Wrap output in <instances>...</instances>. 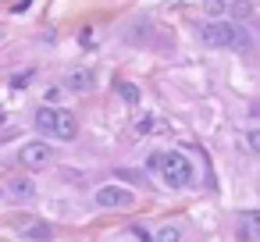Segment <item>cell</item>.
Segmentation results:
<instances>
[{"mask_svg": "<svg viewBox=\"0 0 260 242\" xmlns=\"http://www.w3.org/2000/svg\"><path fill=\"white\" fill-rule=\"evenodd\" d=\"M136 203V196L128 192V189H121V185H104V189H96V206H104V210H128Z\"/></svg>", "mask_w": 260, "mask_h": 242, "instance_id": "cell-5", "label": "cell"}, {"mask_svg": "<svg viewBox=\"0 0 260 242\" xmlns=\"http://www.w3.org/2000/svg\"><path fill=\"white\" fill-rule=\"evenodd\" d=\"M239 238H242V242H256V238H260V210L239 214Z\"/></svg>", "mask_w": 260, "mask_h": 242, "instance_id": "cell-7", "label": "cell"}, {"mask_svg": "<svg viewBox=\"0 0 260 242\" xmlns=\"http://www.w3.org/2000/svg\"><path fill=\"white\" fill-rule=\"evenodd\" d=\"M15 231L25 242H50V235H54V228L47 221H15Z\"/></svg>", "mask_w": 260, "mask_h": 242, "instance_id": "cell-6", "label": "cell"}, {"mask_svg": "<svg viewBox=\"0 0 260 242\" xmlns=\"http://www.w3.org/2000/svg\"><path fill=\"white\" fill-rule=\"evenodd\" d=\"M157 171L164 175V182H168L171 189H185V185H192V178H196L192 160H189V157H182V153H160Z\"/></svg>", "mask_w": 260, "mask_h": 242, "instance_id": "cell-2", "label": "cell"}, {"mask_svg": "<svg viewBox=\"0 0 260 242\" xmlns=\"http://www.w3.org/2000/svg\"><path fill=\"white\" fill-rule=\"evenodd\" d=\"M118 96L125 103H139V86L136 82H118Z\"/></svg>", "mask_w": 260, "mask_h": 242, "instance_id": "cell-10", "label": "cell"}, {"mask_svg": "<svg viewBox=\"0 0 260 242\" xmlns=\"http://www.w3.org/2000/svg\"><path fill=\"white\" fill-rule=\"evenodd\" d=\"M203 43H210V47H249V36L242 32V29H235V25H228V22H210L207 29H203Z\"/></svg>", "mask_w": 260, "mask_h": 242, "instance_id": "cell-3", "label": "cell"}, {"mask_svg": "<svg viewBox=\"0 0 260 242\" xmlns=\"http://www.w3.org/2000/svg\"><path fill=\"white\" fill-rule=\"evenodd\" d=\"M29 4H32V0H18V4H15V11H25Z\"/></svg>", "mask_w": 260, "mask_h": 242, "instance_id": "cell-16", "label": "cell"}, {"mask_svg": "<svg viewBox=\"0 0 260 242\" xmlns=\"http://www.w3.org/2000/svg\"><path fill=\"white\" fill-rule=\"evenodd\" d=\"M8 192H11L15 199H32V196H36V185H32L29 178H11V182H8Z\"/></svg>", "mask_w": 260, "mask_h": 242, "instance_id": "cell-9", "label": "cell"}, {"mask_svg": "<svg viewBox=\"0 0 260 242\" xmlns=\"http://www.w3.org/2000/svg\"><path fill=\"white\" fill-rule=\"evenodd\" d=\"M36 128H40L43 135H50V139H61V143H72V139L79 135L75 114H68V111H61V107H50V103L36 111Z\"/></svg>", "mask_w": 260, "mask_h": 242, "instance_id": "cell-1", "label": "cell"}, {"mask_svg": "<svg viewBox=\"0 0 260 242\" xmlns=\"http://www.w3.org/2000/svg\"><path fill=\"white\" fill-rule=\"evenodd\" d=\"M153 242H182V231L175 228V224H164L160 231H157V238Z\"/></svg>", "mask_w": 260, "mask_h": 242, "instance_id": "cell-12", "label": "cell"}, {"mask_svg": "<svg viewBox=\"0 0 260 242\" xmlns=\"http://www.w3.org/2000/svg\"><path fill=\"white\" fill-rule=\"evenodd\" d=\"M18 160H22V167H32V171H40V167H47L50 160H54V146L50 143H25L22 150H18Z\"/></svg>", "mask_w": 260, "mask_h": 242, "instance_id": "cell-4", "label": "cell"}, {"mask_svg": "<svg viewBox=\"0 0 260 242\" xmlns=\"http://www.w3.org/2000/svg\"><path fill=\"white\" fill-rule=\"evenodd\" d=\"M0 125H4V111H0Z\"/></svg>", "mask_w": 260, "mask_h": 242, "instance_id": "cell-17", "label": "cell"}, {"mask_svg": "<svg viewBox=\"0 0 260 242\" xmlns=\"http://www.w3.org/2000/svg\"><path fill=\"white\" fill-rule=\"evenodd\" d=\"M246 143H249V150L260 157V128H249V132H246Z\"/></svg>", "mask_w": 260, "mask_h": 242, "instance_id": "cell-14", "label": "cell"}, {"mask_svg": "<svg viewBox=\"0 0 260 242\" xmlns=\"http://www.w3.org/2000/svg\"><path fill=\"white\" fill-rule=\"evenodd\" d=\"M64 86H68L72 93H89V89L96 86V75H93V72H86V68H79V72H68Z\"/></svg>", "mask_w": 260, "mask_h": 242, "instance_id": "cell-8", "label": "cell"}, {"mask_svg": "<svg viewBox=\"0 0 260 242\" xmlns=\"http://www.w3.org/2000/svg\"><path fill=\"white\" fill-rule=\"evenodd\" d=\"M203 4H207L210 15H221V11H224V0H203Z\"/></svg>", "mask_w": 260, "mask_h": 242, "instance_id": "cell-15", "label": "cell"}, {"mask_svg": "<svg viewBox=\"0 0 260 242\" xmlns=\"http://www.w3.org/2000/svg\"><path fill=\"white\" fill-rule=\"evenodd\" d=\"M32 75H36L32 68H25V72H18V75H11V89H25V86L32 82Z\"/></svg>", "mask_w": 260, "mask_h": 242, "instance_id": "cell-13", "label": "cell"}, {"mask_svg": "<svg viewBox=\"0 0 260 242\" xmlns=\"http://www.w3.org/2000/svg\"><path fill=\"white\" fill-rule=\"evenodd\" d=\"M136 132H143V135H150V132H164V121H160V118H143V121L136 125Z\"/></svg>", "mask_w": 260, "mask_h": 242, "instance_id": "cell-11", "label": "cell"}]
</instances>
